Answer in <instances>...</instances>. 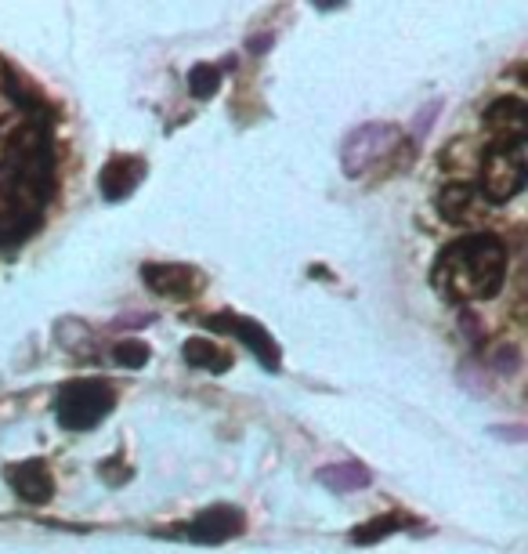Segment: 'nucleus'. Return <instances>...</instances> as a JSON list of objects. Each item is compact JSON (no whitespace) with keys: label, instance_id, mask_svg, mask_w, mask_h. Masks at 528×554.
Returning a JSON list of instances; mask_svg holds the SVG:
<instances>
[{"label":"nucleus","instance_id":"f257e3e1","mask_svg":"<svg viewBox=\"0 0 528 554\" xmlns=\"http://www.w3.org/2000/svg\"><path fill=\"white\" fill-rule=\"evenodd\" d=\"M507 279V247L492 232H471L442 247L431 283L449 301H489Z\"/></svg>","mask_w":528,"mask_h":554},{"label":"nucleus","instance_id":"f03ea898","mask_svg":"<svg viewBox=\"0 0 528 554\" xmlns=\"http://www.w3.org/2000/svg\"><path fill=\"white\" fill-rule=\"evenodd\" d=\"M525 189V142H492L481 160V192L507 203Z\"/></svg>","mask_w":528,"mask_h":554},{"label":"nucleus","instance_id":"7ed1b4c3","mask_svg":"<svg viewBox=\"0 0 528 554\" xmlns=\"http://www.w3.org/2000/svg\"><path fill=\"white\" fill-rule=\"evenodd\" d=\"M116 406L113 388L105 381H73L58 392V421L69 431H87L105 421Z\"/></svg>","mask_w":528,"mask_h":554},{"label":"nucleus","instance_id":"20e7f679","mask_svg":"<svg viewBox=\"0 0 528 554\" xmlns=\"http://www.w3.org/2000/svg\"><path fill=\"white\" fill-rule=\"evenodd\" d=\"M402 145V131L395 124H366L351 134L348 145H344V174L348 178H359L366 174L373 163H380L387 153H395Z\"/></svg>","mask_w":528,"mask_h":554},{"label":"nucleus","instance_id":"39448f33","mask_svg":"<svg viewBox=\"0 0 528 554\" xmlns=\"http://www.w3.org/2000/svg\"><path fill=\"white\" fill-rule=\"evenodd\" d=\"M243 526L246 522L239 507L217 504V507H207V511H199L189 522V529H185V536L196 540V544H225V540L243 533Z\"/></svg>","mask_w":528,"mask_h":554},{"label":"nucleus","instance_id":"423d86ee","mask_svg":"<svg viewBox=\"0 0 528 554\" xmlns=\"http://www.w3.org/2000/svg\"><path fill=\"white\" fill-rule=\"evenodd\" d=\"M142 279L149 283V290L170 301H189L203 290V276L192 265H145Z\"/></svg>","mask_w":528,"mask_h":554},{"label":"nucleus","instance_id":"0eeeda50","mask_svg":"<svg viewBox=\"0 0 528 554\" xmlns=\"http://www.w3.org/2000/svg\"><path fill=\"white\" fill-rule=\"evenodd\" d=\"M4 478L11 482V489L19 493L26 504H48L55 497V475L44 460H22V464H11L4 471Z\"/></svg>","mask_w":528,"mask_h":554},{"label":"nucleus","instance_id":"6e6552de","mask_svg":"<svg viewBox=\"0 0 528 554\" xmlns=\"http://www.w3.org/2000/svg\"><path fill=\"white\" fill-rule=\"evenodd\" d=\"M207 326H214V330H225V334L243 337L246 348H250V352H254L264 366H272V370L279 366V348H275L272 334H268V330H261L257 323H250V319L232 316V312H221L217 319H207Z\"/></svg>","mask_w":528,"mask_h":554},{"label":"nucleus","instance_id":"1a4fd4ad","mask_svg":"<svg viewBox=\"0 0 528 554\" xmlns=\"http://www.w3.org/2000/svg\"><path fill=\"white\" fill-rule=\"evenodd\" d=\"M145 178V163L138 156H116V160L105 163L102 171V196L105 200H123L138 189V182Z\"/></svg>","mask_w":528,"mask_h":554},{"label":"nucleus","instance_id":"9d476101","mask_svg":"<svg viewBox=\"0 0 528 554\" xmlns=\"http://www.w3.org/2000/svg\"><path fill=\"white\" fill-rule=\"evenodd\" d=\"M485 124L492 127L496 142H525V102L521 98H500L485 113Z\"/></svg>","mask_w":528,"mask_h":554},{"label":"nucleus","instance_id":"9b49d317","mask_svg":"<svg viewBox=\"0 0 528 554\" xmlns=\"http://www.w3.org/2000/svg\"><path fill=\"white\" fill-rule=\"evenodd\" d=\"M474 203H478V189L467 185V182H453V185H445V189L438 192V211H442L445 221H453V225L471 221Z\"/></svg>","mask_w":528,"mask_h":554},{"label":"nucleus","instance_id":"f8f14e48","mask_svg":"<svg viewBox=\"0 0 528 554\" xmlns=\"http://www.w3.org/2000/svg\"><path fill=\"white\" fill-rule=\"evenodd\" d=\"M185 363H189L192 370L225 373L228 366H232V352H228V348H221V344H214V341L192 337V341H185Z\"/></svg>","mask_w":528,"mask_h":554},{"label":"nucleus","instance_id":"ddd939ff","mask_svg":"<svg viewBox=\"0 0 528 554\" xmlns=\"http://www.w3.org/2000/svg\"><path fill=\"white\" fill-rule=\"evenodd\" d=\"M319 478L330 489H337V493H351V489L369 486V471L362 468V464H355V460H348V464H333V468H322Z\"/></svg>","mask_w":528,"mask_h":554},{"label":"nucleus","instance_id":"4468645a","mask_svg":"<svg viewBox=\"0 0 528 554\" xmlns=\"http://www.w3.org/2000/svg\"><path fill=\"white\" fill-rule=\"evenodd\" d=\"M413 526V518L409 515H380L373 518V522H366V526L351 529V540L355 544H377L380 536H391V533H402V529Z\"/></svg>","mask_w":528,"mask_h":554},{"label":"nucleus","instance_id":"2eb2a0df","mask_svg":"<svg viewBox=\"0 0 528 554\" xmlns=\"http://www.w3.org/2000/svg\"><path fill=\"white\" fill-rule=\"evenodd\" d=\"M217 84H221V69L207 66V62H203V66H196L189 73V91L196 98H210L217 91Z\"/></svg>","mask_w":528,"mask_h":554},{"label":"nucleus","instance_id":"dca6fc26","mask_svg":"<svg viewBox=\"0 0 528 554\" xmlns=\"http://www.w3.org/2000/svg\"><path fill=\"white\" fill-rule=\"evenodd\" d=\"M116 363L131 366V370L145 366V363H149V344H142V341H123V344H116Z\"/></svg>","mask_w":528,"mask_h":554}]
</instances>
